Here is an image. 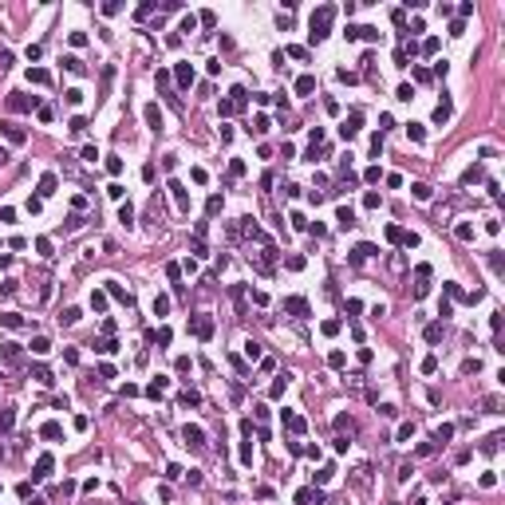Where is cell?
<instances>
[{"label": "cell", "instance_id": "obj_27", "mask_svg": "<svg viewBox=\"0 0 505 505\" xmlns=\"http://www.w3.org/2000/svg\"><path fill=\"white\" fill-rule=\"evenodd\" d=\"M410 190H414V197H419V201H426V197H430V186H423V182H419V186H410Z\"/></svg>", "mask_w": 505, "mask_h": 505}, {"label": "cell", "instance_id": "obj_1", "mask_svg": "<svg viewBox=\"0 0 505 505\" xmlns=\"http://www.w3.org/2000/svg\"><path fill=\"white\" fill-rule=\"evenodd\" d=\"M332 16H336V8H332V4H324V8L312 16V44H320L324 36H328V24H332Z\"/></svg>", "mask_w": 505, "mask_h": 505}, {"label": "cell", "instance_id": "obj_2", "mask_svg": "<svg viewBox=\"0 0 505 505\" xmlns=\"http://www.w3.org/2000/svg\"><path fill=\"white\" fill-rule=\"evenodd\" d=\"M351 486H355V489H367V486H371V466H367V462H363V466H355Z\"/></svg>", "mask_w": 505, "mask_h": 505}, {"label": "cell", "instance_id": "obj_6", "mask_svg": "<svg viewBox=\"0 0 505 505\" xmlns=\"http://www.w3.org/2000/svg\"><path fill=\"white\" fill-rule=\"evenodd\" d=\"M170 190H174V201H178V210L186 213V210H190V194H186V186H182V182H170Z\"/></svg>", "mask_w": 505, "mask_h": 505}, {"label": "cell", "instance_id": "obj_33", "mask_svg": "<svg viewBox=\"0 0 505 505\" xmlns=\"http://www.w3.org/2000/svg\"><path fill=\"white\" fill-rule=\"evenodd\" d=\"M245 355H249V359H257V355H261V343H253V340H249V343H245Z\"/></svg>", "mask_w": 505, "mask_h": 505}, {"label": "cell", "instance_id": "obj_13", "mask_svg": "<svg viewBox=\"0 0 505 505\" xmlns=\"http://www.w3.org/2000/svg\"><path fill=\"white\" fill-rule=\"evenodd\" d=\"M336 221H340V229H351V225H355V213H351V210H340Z\"/></svg>", "mask_w": 505, "mask_h": 505}, {"label": "cell", "instance_id": "obj_17", "mask_svg": "<svg viewBox=\"0 0 505 505\" xmlns=\"http://www.w3.org/2000/svg\"><path fill=\"white\" fill-rule=\"evenodd\" d=\"M450 434H454V426H438V430H434V442H442V446H446Z\"/></svg>", "mask_w": 505, "mask_h": 505}, {"label": "cell", "instance_id": "obj_8", "mask_svg": "<svg viewBox=\"0 0 505 505\" xmlns=\"http://www.w3.org/2000/svg\"><path fill=\"white\" fill-rule=\"evenodd\" d=\"M186 442H190L194 450H201V446H205V434H201V426H186Z\"/></svg>", "mask_w": 505, "mask_h": 505}, {"label": "cell", "instance_id": "obj_7", "mask_svg": "<svg viewBox=\"0 0 505 505\" xmlns=\"http://www.w3.org/2000/svg\"><path fill=\"white\" fill-rule=\"evenodd\" d=\"M194 332H197L201 340H210V336H213V320H210V316H197V320H194Z\"/></svg>", "mask_w": 505, "mask_h": 505}, {"label": "cell", "instance_id": "obj_11", "mask_svg": "<svg viewBox=\"0 0 505 505\" xmlns=\"http://www.w3.org/2000/svg\"><path fill=\"white\" fill-rule=\"evenodd\" d=\"M146 123H150L154 130H162V114H158V107H146Z\"/></svg>", "mask_w": 505, "mask_h": 505}, {"label": "cell", "instance_id": "obj_9", "mask_svg": "<svg viewBox=\"0 0 505 505\" xmlns=\"http://www.w3.org/2000/svg\"><path fill=\"white\" fill-rule=\"evenodd\" d=\"M355 130H359V114H351L347 123L340 127V134H343V138H355Z\"/></svg>", "mask_w": 505, "mask_h": 505}, {"label": "cell", "instance_id": "obj_37", "mask_svg": "<svg viewBox=\"0 0 505 505\" xmlns=\"http://www.w3.org/2000/svg\"><path fill=\"white\" fill-rule=\"evenodd\" d=\"M4 162H8V150H4V146H0V166H4Z\"/></svg>", "mask_w": 505, "mask_h": 505}, {"label": "cell", "instance_id": "obj_22", "mask_svg": "<svg viewBox=\"0 0 505 505\" xmlns=\"http://www.w3.org/2000/svg\"><path fill=\"white\" fill-rule=\"evenodd\" d=\"M426 340H430V343L442 340V324H430V328H426Z\"/></svg>", "mask_w": 505, "mask_h": 505}, {"label": "cell", "instance_id": "obj_29", "mask_svg": "<svg viewBox=\"0 0 505 505\" xmlns=\"http://www.w3.org/2000/svg\"><path fill=\"white\" fill-rule=\"evenodd\" d=\"M410 434H414V423H403V426H399V442H407Z\"/></svg>", "mask_w": 505, "mask_h": 505}, {"label": "cell", "instance_id": "obj_18", "mask_svg": "<svg viewBox=\"0 0 505 505\" xmlns=\"http://www.w3.org/2000/svg\"><path fill=\"white\" fill-rule=\"evenodd\" d=\"M190 79H194V71H190V64H178V83H182V87H186Z\"/></svg>", "mask_w": 505, "mask_h": 505}, {"label": "cell", "instance_id": "obj_19", "mask_svg": "<svg viewBox=\"0 0 505 505\" xmlns=\"http://www.w3.org/2000/svg\"><path fill=\"white\" fill-rule=\"evenodd\" d=\"M48 194H55V178H51V174L40 182V197H48Z\"/></svg>", "mask_w": 505, "mask_h": 505}, {"label": "cell", "instance_id": "obj_10", "mask_svg": "<svg viewBox=\"0 0 505 505\" xmlns=\"http://www.w3.org/2000/svg\"><path fill=\"white\" fill-rule=\"evenodd\" d=\"M48 473H51V458L44 454V458L36 462V473H32V478H48Z\"/></svg>", "mask_w": 505, "mask_h": 505}, {"label": "cell", "instance_id": "obj_5", "mask_svg": "<svg viewBox=\"0 0 505 505\" xmlns=\"http://www.w3.org/2000/svg\"><path fill=\"white\" fill-rule=\"evenodd\" d=\"M8 107H12V111H32V107H36V95L28 99V95H20V91H16V95H8Z\"/></svg>", "mask_w": 505, "mask_h": 505}, {"label": "cell", "instance_id": "obj_32", "mask_svg": "<svg viewBox=\"0 0 505 505\" xmlns=\"http://www.w3.org/2000/svg\"><path fill=\"white\" fill-rule=\"evenodd\" d=\"M328 363H332V367H343L347 359H343V351H332V355H328Z\"/></svg>", "mask_w": 505, "mask_h": 505}, {"label": "cell", "instance_id": "obj_28", "mask_svg": "<svg viewBox=\"0 0 505 505\" xmlns=\"http://www.w3.org/2000/svg\"><path fill=\"white\" fill-rule=\"evenodd\" d=\"M48 347H51V343H48V340H44V336H36V340H32V351H40V355H44V351H48Z\"/></svg>", "mask_w": 505, "mask_h": 505}, {"label": "cell", "instance_id": "obj_20", "mask_svg": "<svg viewBox=\"0 0 505 505\" xmlns=\"http://www.w3.org/2000/svg\"><path fill=\"white\" fill-rule=\"evenodd\" d=\"M312 501H316V505H320V501H324V497H320V493H316V489H304V493H300V505H312Z\"/></svg>", "mask_w": 505, "mask_h": 505}, {"label": "cell", "instance_id": "obj_34", "mask_svg": "<svg viewBox=\"0 0 505 505\" xmlns=\"http://www.w3.org/2000/svg\"><path fill=\"white\" fill-rule=\"evenodd\" d=\"M59 320H64V324H75V320H79V308H67V312L59 316Z\"/></svg>", "mask_w": 505, "mask_h": 505}, {"label": "cell", "instance_id": "obj_24", "mask_svg": "<svg viewBox=\"0 0 505 505\" xmlns=\"http://www.w3.org/2000/svg\"><path fill=\"white\" fill-rule=\"evenodd\" d=\"M482 407H486V410H493V414H497V407H501V399H497V395H486V399H482Z\"/></svg>", "mask_w": 505, "mask_h": 505}, {"label": "cell", "instance_id": "obj_3", "mask_svg": "<svg viewBox=\"0 0 505 505\" xmlns=\"http://www.w3.org/2000/svg\"><path fill=\"white\" fill-rule=\"evenodd\" d=\"M0 359H4L8 367H16V363L24 359V351H20V343H4V347H0Z\"/></svg>", "mask_w": 505, "mask_h": 505}, {"label": "cell", "instance_id": "obj_21", "mask_svg": "<svg viewBox=\"0 0 505 505\" xmlns=\"http://www.w3.org/2000/svg\"><path fill=\"white\" fill-rule=\"evenodd\" d=\"M166 308H170L166 296H154V316H166Z\"/></svg>", "mask_w": 505, "mask_h": 505}, {"label": "cell", "instance_id": "obj_4", "mask_svg": "<svg viewBox=\"0 0 505 505\" xmlns=\"http://www.w3.org/2000/svg\"><path fill=\"white\" fill-rule=\"evenodd\" d=\"M284 312H292V316H308V300H304V296H288V300H284Z\"/></svg>", "mask_w": 505, "mask_h": 505}, {"label": "cell", "instance_id": "obj_31", "mask_svg": "<svg viewBox=\"0 0 505 505\" xmlns=\"http://www.w3.org/2000/svg\"><path fill=\"white\" fill-rule=\"evenodd\" d=\"M87 130V118H71V134H83Z\"/></svg>", "mask_w": 505, "mask_h": 505}, {"label": "cell", "instance_id": "obj_12", "mask_svg": "<svg viewBox=\"0 0 505 505\" xmlns=\"http://www.w3.org/2000/svg\"><path fill=\"white\" fill-rule=\"evenodd\" d=\"M4 134H8L12 142H24V127H16V123H4Z\"/></svg>", "mask_w": 505, "mask_h": 505}, {"label": "cell", "instance_id": "obj_23", "mask_svg": "<svg viewBox=\"0 0 505 505\" xmlns=\"http://www.w3.org/2000/svg\"><path fill=\"white\" fill-rule=\"evenodd\" d=\"M64 430H59V423H44V438H59Z\"/></svg>", "mask_w": 505, "mask_h": 505}, {"label": "cell", "instance_id": "obj_30", "mask_svg": "<svg viewBox=\"0 0 505 505\" xmlns=\"http://www.w3.org/2000/svg\"><path fill=\"white\" fill-rule=\"evenodd\" d=\"M64 67H67V71H83V64H79L75 55H67V59H64Z\"/></svg>", "mask_w": 505, "mask_h": 505}, {"label": "cell", "instance_id": "obj_14", "mask_svg": "<svg viewBox=\"0 0 505 505\" xmlns=\"http://www.w3.org/2000/svg\"><path fill=\"white\" fill-rule=\"evenodd\" d=\"M296 91H300V95H312V91H316V79H312V75H304L300 83H296Z\"/></svg>", "mask_w": 505, "mask_h": 505}, {"label": "cell", "instance_id": "obj_15", "mask_svg": "<svg viewBox=\"0 0 505 505\" xmlns=\"http://www.w3.org/2000/svg\"><path fill=\"white\" fill-rule=\"evenodd\" d=\"M32 375H36V383H44V387H51V383H55V379H51V371H48V367H36V371H32Z\"/></svg>", "mask_w": 505, "mask_h": 505}, {"label": "cell", "instance_id": "obj_25", "mask_svg": "<svg viewBox=\"0 0 505 505\" xmlns=\"http://www.w3.org/2000/svg\"><path fill=\"white\" fill-rule=\"evenodd\" d=\"M118 221H123V225H130V221H134V210H130V205H123V210H118Z\"/></svg>", "mask_w": 505, "mask_h": 505}, {"label": "cell", "instance_id": "obj_36", "mask_svg": "<svg viewBox=\"0 0 505 505\" xmlns=\"http://www.w3.org/2000/svg\"><path fill=\"white\" fill-rule=\"evenodd\" d=\"M336 426H340V430H347V434H355V423H351V419H336Z\"/></svg>", "mask_w": 505, "mask_h": 505}, {"label": "cell", "instance_id": "obj_26", "mask_svg": "<svg viewBox=\"0 0 505 505\" xmlns=\"http://www.w3.org/2000/svg\"><path fill=\"white\" fill-rule=\"evenodd\" d=\"M288 379H292V375H280V379L273 383V395H284V387H288Z\"/></svg>", "mask_w": 505, "mask_h": 505}, {"label": "cell", "instance_id": "obj_35", "mask_svg": "<svg viewBox=\"0 0 505 505\" xmlns=\"http://www.w3.org/2000/svg\"><path fill=\"white\" fill-rule=\"evenodd\" d=\"M182 407H197V391H186V395H182Z\"/></svg>", "mask_w": 505, "mask_h": 505}, {"label": "cell", "instance_id": "obj_16", "mask_svg": "<svg viewBox=\"0 0 505 505\" xmlns=\"http://www.w3.org/2000/svg\"><path fill=\"white\" fill-rule=\"evenodd\" d=\"M446 118H450V103H438L434 107V123H446Z\"/></svg>", "mask_w": 505, "mask_h": 505}]
</instances>
